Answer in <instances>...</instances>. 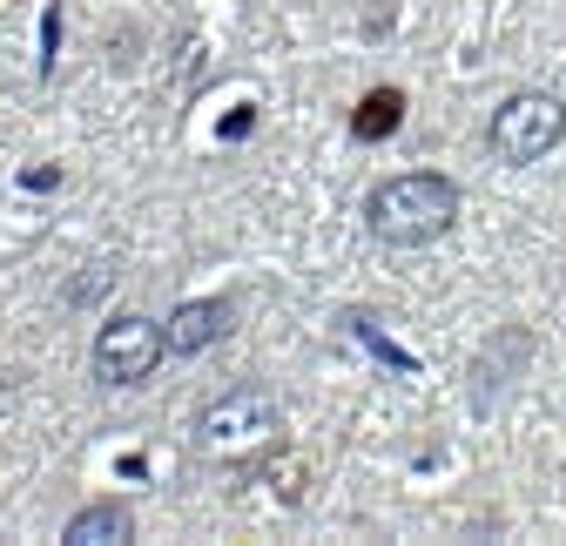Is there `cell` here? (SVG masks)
<instances>
[{"mask_svg": "<svg viewBox=\"0 0 566 546\" xmlns=\"http://www.w3.org/2000/svg\"><path fill=\"white\" fill-rule=\"evenodd\" d=\"M230 324H237V304H230V297H189V304H176V311L163 317V337H169L176 358H196V351H209V345H223Z\"/></svg>", "mask_w": 566, "mask_h": 546, "instance_id": "obj_5", "label": "cell"}, {"mask_svg": "<svg viewBox=\"0 0 566 546\" xmlns=\"http://www.w3.org/2000/svg\"><path fill=\"white\" fill-rule=\"evenodd\" d=\"M365 223L378 243L391 250H418V243H439L452 223H459V182L439 176V169H411V176H391L365 196Z\"/></svg>", "mask_w": 566, "mask_h": 546, "instance_id": "obj_1", "label": "cell"}, {"mask_svg": "<svg viewBox=\"0 0 566 546\" xmlns=\"http://www.w3.org/2000/svg\"><path fill=\"white\" fill-rule=\"evenodd\" d=\"M54 41H61V8H48L41 21V75H54Z\"/></svg>", "mask_w": 566, "mask_h": 546, "instance_id": "obj_10", "label": "cell"}, {"mask_svg": "<svg viewBox=\"0 0 566 546\" xmlns=\"http://www.w3.org/2000/svg\"><path fill=\"white\" fill-rule=\"evenodd\" d=\"M163 358H169V337H163L156 317H108V324L95 330V351H88L95 378L115 385V391H128V385H142V378H156Z\"/></svg>", "mask_w": 566, "mask_h": 546, "instance_id": "obj_4", "label": "cell"}, {"mask_svg": "<svg viewBox=\"0 0 566 546\" xmlns=\"http://www.w3.org/2000/svg\"><path fill=\"white\" fill-rule=\"evenodd\" d=\"M398 122H405V95L398 88H371L358 102V115H350V135H358V143H385V135H398Z\"/></svg>", "mask_w": 566, "mask_h": 546, "instance_id": "obj_7", "label": "cell"}, {"mask_svg": "<svg viewBox=\"0 0 566 546\" xmlns=\"http://www.w3.org/2000/svg\"><path fill=\"white\" fill-rule=\"evenodd\" d=\"M256 128V108H230V122H223V143H237V135H250Z\"/></svg>", "mask_w": 566, "mask_h": 546, "instance_id": "obj_11", "label": "cell"}, {"mask_svg": "<svg viewBox=\"0 0 566 546\" xmlns=\"http://www.w3.org/2000/svg\"><path fill=\"white\" fill-rule=\"evenodd\" d=\"M344 330H350V337H358V345H365V351H371L378 365H391L398 378H411V371H418V358H405V351L391 345V337H385V330H378L371 317H344Z\"/></svg>", "mask_w": 566, "mask_h": 546, "instance_id": "obj_8", "label": "cell"}, {"mask_svg": "<svg viewBox=\"0 0 566 546\" xmlns=\"http://www.w3.org/2000/svg\"><path fill=\"white\" fill-rule=\"evenodd\" d=\"M485 143H492V156L513 162V169L546 162V156L566 143V102L546 95V88H520V95H506L500 108H492V122H485Z\"/></svg>", "mask_w": 566, "mask_h": 546, "instance_id": "obj_2", "label": "cell"}, {"mask_svg": "<svg viewBox=\"0 0 566 546\" xmlns=\"http://www.w3.org/2000/svg\"><path fill=\"white\" fill-rule=\"evenodd\" d=\"M61 539L67 546H128L135 539V513L128 506H82L61 526Z\"/></svg>", "mask_w": 566, "mask_h": 546, "instance_id": "obj_6", "label": "cell"}, {"mask_svg": "<svg viewBox=\"0 0 566 546\" xmlns=\"http://www.w3.org/2000/svg\"><path fill=\"white\" fill-rule=\"evenodd\" d=\"M283 432V412H276V398L263 385H237L223 391L217 405H202V419H196V445L209 459H250V452H270Z\"/></svg>", "mask_w": 566, "mask_h": 546, "instance_id": "obj_3", "label": "cell"}, {"mask_svg": "<svg viewBox=\"0 0 566 546\" xmlns=\"http://www.w3.org/2000/svg\"><path fill=\"white\" fill-rule=\"evenodd\" d=\"M108 270H82V284H67V304H95V297H108Z\"/></svg>", "mask_w": 566, "mask_h": 546, "instance_id": "obj_9", "label": "cell"}]
</instances>
